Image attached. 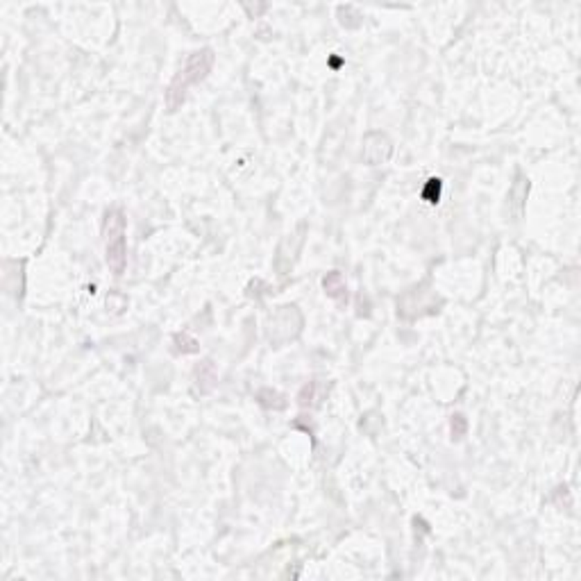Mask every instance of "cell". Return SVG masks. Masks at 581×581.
Masks as SVG:
<instances>
[{
    "mask_svg": "<svg viewBox=\"0 0 581 581\" xmlns=\"http://www.w3.org/2000/svg\"><path fill=\"white\" fill-rule=\"evenodd\" d=\"M212 66H214V50L212 48L196 50V53L189 55L184 68L173 77V82L168 84V89H166L168 111H175L177 107H182V102H184V98H186L189 86L200 84L205 77L209 75Z\"/></svg>",
    "mask_w": 581,
    "mask_h": 581,
    "instance_id": "6da1fadb",
    "label": "cell"
},
{
    "mask_svg": "<svg viewBox=\"0 0 581 581\" xmlns=\"http://www.w3.org/2000/svg\"><path fill=\"white\" fill-rule=\"evenodd\" d=\"M102 239H105V262L116 277L123 275L127 264L125 246V216L118 209H109L102 221Z\"/></svg>",
    "mask_w": 581,
    "mask_h": 581,
    "instance_id": "7a4b0ae2",
    "label": "cell"
},
{
    "mask_svg": "<svg viewBox=\"0 0 581 581\" xmlns=\"http://www.w3.org/2000/svg\"><path fill=\"white\" fill-rule=\"evenodd\" d=\"M393 154V143L391 138L381 132H370L366 138H363V152L361 157L368 166H379V164H386Z\"/></svg>",
    "mask_w": 581,
    "mask_h": 581,
    "instance_id": "3957f363",
    "label": "cell"
},
{
    "mask_svg": "<svg viewBox=\"0 0 581 581\" xmlns=\"http://www.w3.org/2000/svg\"><path fill=\"white\" fill-rule=\"evenodd\" d=\"M323 289L329 298L338 302V305H345V302H348V284H345L343 275L338 271L327 273V277L323 280Z\"/></svg>",
    "mask_w": 581,
    "mask_h": 581,
    "instance_id": "277c9868",
    "label": "cell"
},
{
    "mask_svg": "<svg viewBox=\"0 0 581 581\" xmlns=\"http://www.w3.org/2000/svg\"><path fill=\"white\" fill-rule=\"evenodd\" d=\"M196 379H198V381L202 379L200 393H207V391H212V388H214V384H216V379H218V375H216V368H214V363H212V361H202L200 366L196 368Z\"/></svg>",
    "mask_w": 581,
    "mask_h": 581,
    "instance_id": "5b68a950",
    "label": "cell"
},
{
    "mask_svg": "<svg viewBox=\"0 0 581 581\" xmlns=\"http://www.w3.org/2000/svg\"><path fill=\"white\" fill-rule=\"evenodd\" d=\"M449 429H452V438L454 440H461L468 431V420L463 413H454L452 420H449Z\"/></svg>",
    "mask_w": 581,
    "mask_h": 581,
    "instance_id": "8992f818",
    "label": "cell"
},
{
    "mask_svg": "<svg viewBox=\"0 0 581 581\" xmlns=\"http://www.w3.org/2000/svg\"><path fill=\"white\" fill-rule=\"evenodd\" d=\"M175 341H180V343H184V345H180V352H184V354H189V352H198V341L196 338H191L189 334H177L175 336Z\"/></svg>",
    "mask_w": 581,
    "mask_h": 581,
    "instance_id": "52a82bcc",
    "label": "cell"
}]
</instances>
